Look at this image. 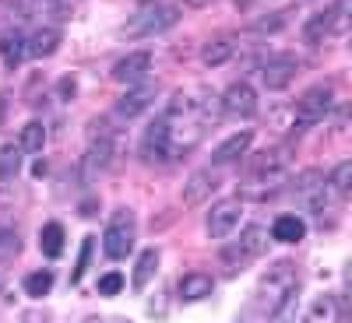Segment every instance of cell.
I'll list each match as a JSON object with an SVG mask.
<instances>
[{"mask_svg":"<svg viewBox=\"0 0 352 323\" xmlns=\"http://www.w3.org/2000/svg\"><path fill=\"white\" fill-rule=\"evenodd\" d=\"M176 18H180V8L166 4V0H141L138 11H134V18L120 28V36H127V39L155 36V32H166V28H173Z\"/></svg>","mask_w":352,"mask_h":323,"instance_id":"cell-1","label":"cell"},{"mask_svg":"<svg viewBox=\"0 0 352 323\" xmlns=\"http://www.w3.org/2000/svg\"><path fill=\"white\" fill-rule=\"evenodd\" d=\"M134 239H138V225H134V215L127 208H116L113 218L106 222V232H102V250L109 260H124L131 250H134Z\"/></svg>","mask_w":352,"mask_h":323,"instance_id":"cell-2","label":"cell"},{"mask_svg":"<svg viewBox=\"0 0 352 323\" xmlns=\"http://www.w3.org/2000/svg\"><path fill=\"white\" fill-rule=\"evenodd\" d=\"M331 106H335V88L331 84H314L310 92H303L296 99L292 120H296V127H314V123H320L331 112Z\"/></svg>","mask_w":352,"mask_h":323,"instance_id":"cell-3","label":"cell"},{"mask_svg":"<svg viewBox=\"0 0 352 323\" xmlns=\"http://www.w3.org/2000/svg\"><path fill=\"white\" fill-rule=\"evenodd\" d=\"M240 218H243V204H240V197H226V200H219L215 208H212L208 222H204V232H208L212 239H226L229 232H236Z\"/></svg>","mask_w":352,"mask_h":323,"instance_id":"cell-4","label":"cell"},{"mask_svg":"<svg viewBox=\"0 0 352 323\" xmlns=\"http://www.w3.org/2000/svg\"><path fill=\"white\" fill-rule=\"evenodd\" d=\"M159 95V81H138L131 84V92L116 102V116H124V120H134V116H141L144 109H148Z\"/></svg>","mask_w":352,"mask_h":323,"instance_id":"cell-5","label":"cell"},{"mask_svg":"<svg viewBox=\"0 0 352 323\" xmlns=\"http://www.w3.org/2000/svg\"><path fill=\"white\" fill-rule=\"evenodd\" d=\"M148 71H152V53L134 49V53L124 56V60L113 64V81H120V84H138V81L148 77Z\"/></svg>","mask_w":352,"mask_h":323,"instance_id":"cell-6","label":"cell"},{"mask_svg":"<svg viewBox=\"0 0 352 323\" xmlns=\"http://www.w3.org/2000/svg\"><path fill=\"white\" fill-rule=\"evenodd\" d=\"M222 106H226V109H222L226 116H254V112H257V92H254L247 81H236V84L226 88Z\"/></svg>","mask_w":352,"mask_h":323,"instance_id":"cell-7","label":"cell"},{"mask_svg":"<svg viewBox=\"0 0 352 323\" xmlns=\"http://www.w3.org/2000/svg\"><path fill=\"white\" fill-rule=\"evenodd\" d=\"M296 71H300V64L292 60V56H275V60L264 64L261 81H264L268 92H282V88H289V81L296 77Z\"/></svg>","mask_w":352,"mask_h":323,"instance_id":"cell-8","label":"cell"},{"mask_svg":"<svg viewBox=\"0 0 352 323\" xmlns=\"http://www.w3.org/2000/svg\"><path fill=\"white\" fill-rule=\"evenodd\" d=\"M215 190H219V176L212 169H201V172H194L190 180L184 183V204H187V208H197V204H204Z\"/></svg>","mask_w":352,"mask_h":323,"instance_id":"cell-9","label":"cell"},{"mask_svg":"<svg viewBox=\"0 0 352 323\" xmlns=\"http://www.w3.org/2000/svg\"><path fill=\"white\" fill-rule=\"evenodd\" d=\"M60 28L53 25H43L32 32V39H25V56H32V60H46V56H53L56 49H60Z\"/></svg>","mask_w":352,"mask_h":323,"instance_id":"cell-10","label":"cell"},{"mask_svg":"<svg viewBox=\"0 0 352 323\" xmlns=\"http://www.w3.org/2000/svg\"><path fill=\"white\" fill-rule=\"evenodd\" d=\"M141 155L148 158V162H159L169 155V123H166V116H159V120L144 130V141H141Z\"/></svg>","mask_w":352,"mask_h":323,"instance_id":"cell-11","label":"cell"},{"mask_svg":"<svg viewBox=\"0 0 352 323\" xmlns=\"http://www.w3.org/2000/svg\"><path fill=\"white\" fill-rule=\"evenodd\" d=\"M250 144H254V130H240V134H232L226 137L219 148L212 152V165H229V162H240L247 152H250Z\"/></svg>","mask_w":352,"mask_h":323,"instance_id":"cell-12","label":"cell"},{"mask_svg":"<svg viewBox=\"0 0 352 323\" xmlns=\"http://www.w3.org/2000/svg\"><path fill=\"white\" fill-rule=\"evenodd\" d=\"M215 291V278L212 274H204V271H190L180 278V299L184 302H201V299H208Z\"/></svg>","mask_w":352,"mask_h":323,"instance_id":"cell-13","label":"cell"},{"mask_svg":"<svg viewBox=\"0 0 352 323\" xmlns=\"http://www.w3.org/2000/svg\"><path fill=\"white\" fill-rule=\"evenodd\" d=\"M106 165H109V141H99V144H92V148H88V155L81 158V180H85V183H96L99 176L106 172Z\"/></svg>","mask_w":352,"mask_h":323,"instance_id":"cell-14","label":"cell"},{"mask_svg":"<svg viewBox=\"0 0 352 323\" xmlns=\"http://www.w3.org/2000/svg\"><path fill=\"white\" fill-rule=\"evenodd\" d=\"M159 260H162L159 246H152V250H144V253L138 256V263H134V274H131V285H134L138 291L152 285V278L159 274Z\"/></svg>","mask_w":352,"mask_h":323,"instance_id":"cell-15","label":"cell"},{"mask_svg":"<svg viewBox=\"0 0 352 323\" xmlns=\"http://www.w3.org/2000/svg\"><path fill=\"white\" fill-rule=\"evenodd\" d=\"M240 253L254 263L257 256H264L268 253V228H261V225H247L243 232H240Z\"/></svg>","mask_w":352,"mask_h":323,"instance_id":"cell-16","label":"cell"},{"mask_svg":"<svg viewBox=\"0 0 352 323\" xmlns=\"http://www.w3.org/2000/svg\"><path fill=\"white\" fill-rule=\"evenodd\" d=\"M303 236H307V222L296 215H282L272 225V239H278V243H300Z\"/></svg>","mask_w":352,"mask_h":323,"instance_id":"cell-17","label":"cell"},{"mask_svg":"<svg viewBox=\"0 0 352 323\" xmlns=\"http://www.w3.org/2000/svg\"><path fill=\"white\" fill-rule=\"evenodd\" d=\"M0 56H4V64L11 71L25 60V36L18 32V28H8V32L0 36Z\"/></svg>","mask_w":352,"mask_h":323,"instance_id":"cell-18","label":"cell"},{"mask_svg":"<svg viewBox=\"0 0 352 323\" xmlns=\"http://www.w3.org/2000/svg\"><path fill=\"white\" fill-rule=\"evenodd\" d=\"M39 250L50 256V260H56L64 253V225L60 222H46L43 228H39Z\"/></svg>","mask_w":352,"mask_h":323,"instance_id":"cell-19","label":"cell"},{"mask_svg":"<svg viewBox=\"0 0 352 323\" xmlns=\"http://www.w3.org/2000/svg\"><path fill=\"white\" fill-rule=\"evenodd\" d=\"M324 187L331 190V197H335V200L349 197V187H352V162H338V165L324 176Z\"/></svg>","mask_w":352,"mask_h":323,"instance_id":"cell-20","label":"cell"},{"mask_svg":"<svg viewBox=\"0 0 352 323\" xmlns=\"http://www.w3.org/2000/svg\"><path fill=\"white\" fill-rule=\"evenodd\" d=\"M18 148H21V152H28V155H39V152L46 148V127H43L39 120L25 123V127H21V134H18Z\"/></svg>","mask_w":352,"mask_h":323,"instance_id":"cell-21","label":"cell"},{"mask_svg":"<svg viewBox=\"0 0 352 323\" xmlns=\"http://www.w3.org/2000/svg\"><path fill=\"white\" fill-rule=\"evenodd\" d=\"M232 53H236V49H232L229 39H215V43H208V46L201 49V60L208 64V67H222V64L232 60Z\"/></svg>","mask_w":352,"mask_h":323,"instance_id":"cell-22","label":"cell"},{"mask_svg":"<svg viewBox=\"0 0 352 323\" xmlns=\"http://www.w3.org/2000/svg\"><path fill=\"white\" fill-rule=\"evenodd\" d=\"M331 32H335V28H331V11H320V14H314V18L307 21V28H303V36H307L310 43H324Z\"/></svg>","mask_w":352,"mask_h":323,"instance_id":"cell-23","label":"cell"},{"mask_svg":"<svg viewBox=\"0 0 352 323\" xmlns=\"http://www.w3.org/2000/svg\"><path fill=\"white\" fill-rule=\"evenodd\" d=\"M21 172V148H14V144H4L0 148V180H14V176Z\"/></svg>","mask_w":352,"mask_h":323,"instance_id":"cell-24","label":"cell"},{"mask_svg":"<svg viewBox=\"0 0 352 323\" xmlns=\"http://www.w3.org/2000/svg\"><path fill=\"white\" fill-rule=\"evenodd\" d=\"M50 288H53V271H32L25 278V291L32 299H43V296H50Z\"/></svg>","mask_w":352,"mask_h":323,"instance_id":"cell-25","label":"cell"},{"mask_svg":"<svg viewBox=\"0 0 352 323\" xmlns=\"http://www.w3.org/2000/svg\"><path fill=\"white\" fill-rule=\"evenodd\" d=\"M320 187H324V172H320V169L300 172L296 183H292V190H296V193H314V190H320Z\"/></svg>","mask_w":352,"mask_h":323,"instance_id":"cell-26","label":"cell"},{"mask_svg":"<svg viewBox=\"0 0 352 323\" xmlns=\"http://www.w3.org/2000/svg\"><path fill=\"white\" fill-rule=\"evenodd\" d=\"M18 250H21V236H18V232H11V228H4V232H0V263L14 260Z\"/></svg>","mask_w":352,"mask_h":323,"instance_id":"cell-27","label":"cell"},{"mask_svg":"<svg viewBox=\"0 0 352 323\" xmlns=\"http://www.w3.org/2000/svg\"><path fill=\"white\" fill-rule=\"evenodd\" d=\"M92 250H96V239L88 236V239L81 243V256H78V263H74V271H71V285H78V281L85 278V271H88V260H92Z\"/></svg>","mask_w":352,"mask_h":323,"instance_id":"cell-28","label":"cell"},{"mask_svg":"<svg viewBox=\"0 0 352 323\" xmlns=\"http://www.w3.org/2000/svg\"><path fill=\"white\" fill-rule=\"evenodd\" d=\"M120 288H124V274L109 271L99 278V296H120Z\"/></svg>","mask_w":352,"mask_h":323,"instance_id":"cell-29","label":"cell"},{"mask_svg":"<svg viewBox=\"0 0 352 323\" xmlns=\"http://www.w3.org/2000/svg\"><path fill=\"white\" fill-rule=\"evenodd\" d=\"M278 28H285V18L272 14V18H261V25H254V32H278Z\"/></svg>","mask_w":352,"mask_h":323,"instance_id":"cell-30","label":"cell"},{"mask_svg":"<svg viewBox=\"0 0 352 323\" xmlns=\"http://www.w3.org/2000/svg\"><path fill=\"white\" fill-rule=\"evenodd\" d=\"M74 92H78V81L74 77H64L60 81V99H74Z\"/></svg>","mask_w":352,"mask_h":323,"instance_id":"cell-31","label":"cell"},{"mask_svg":"<svg viewBox=\"0 0 352 323\" xmlns=\"http://www.w3.org/2000/svg\"><path fill=\"white\" fill-rule=\"evenodd\" d=\"M187 8H194V11H201V8H208V4H215V0H184Z\"/></svg>","mask_w":352,"mask_h":323,"instance_id":"cell-32","label":"cell"},{"mask_svg":"<svg viewBox=\"0 0 352 323\" xmlns=\"http://www.w3.org/2000/svg\"><path fill=\"white\" fill-rule=\"evenodd\" d=\"M232 4H236V8H240V11H247V8H250V4H254V0H232Z\"/></svg>","mask_w":352,"mask_h":323,"instance_id":"cell-33","label":"cell"}]
</instances>
